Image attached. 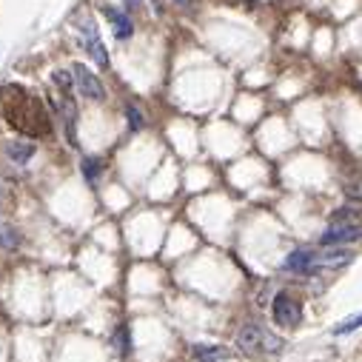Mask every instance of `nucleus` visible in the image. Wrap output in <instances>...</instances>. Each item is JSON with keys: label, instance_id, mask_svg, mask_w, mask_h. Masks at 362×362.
<instances>
[{"label": "nucleus", "instance_id": "nucleus-15", "mask_svg": "<svg viewBox=\"0 0 362 362\" xmlns=\"http://www.w3.org/2000/svg\"><path fill=\"white\" fill-rule=\"evenodd\" d=\"M114 346H117V351H120L123 357L131 351V334H128V328H126V326H120V328H117V334H114Z\"/></svg>", "mask_w": 362, "mask_h": 362}, {"label": "nucleus", "instance_id": "nucleus-10", "mask_svg": "<svg viewBox=\"0 0 362 362\" xmlns=\"http://www.w3.org/2000/svg\"><path fill=\"white\" fill-rule=\"evenodd\" d=\"M194 359L197 362H223L231 357V351H228L225 346H205V342H197V346L192 348Z\"/></svg>", "mask_w": 362, "mask_h": 362}, {"label": "nucleus", "instance_id": "nucleus-4", "mask_svg": "<svg viewBox=\"0 0 362 362\" xmlns=\"http://www.w3.org/2000/svg\"><path fill=\"white\" fill-rule=\"evenodd\" d=\"M71 74H74V86H78V91L83 94L86 100H94V103H103L106 100V86L100 83V78L89 66L74 63Z\"/></svg>", "mask_w": 362, "mask_h": 362}, {"label": "nucleus", "instance_id": "nucleus-9", "mask_svg": "<svg viewBox=\"0 0 362 362\" xmlns=\"http://www.w3.org/2000/svg\"><path fill=\"white\" fill-rule=\"evenodd\" d=\"M103 14L109 17V23L114 29V37L117 41H128L131 34H135V23H131V17L120 9H114V6H103Z\"/></svg>", "mask_w": 362, "mask_h": 362}, {"label": "nucleus", "instance_id": "nucleus-1", "mask_svg": "<svg viewBox=\"0 0 362 362\" xmlns=\"http://www.w3.org/2000/svg\"><path fill=\"white\" fill-rule=\"evenodd\" d=\"M52 80L57 86V91H60V120H63V131H66V140L69 146H78V103H74V74L57 69L52 74Z\"/></svg>", "mask_w": 362, "mask_h": 362}, {"label": "nucleus", "instance_id": "nucleus-11", "mask_svg": "<svg viewBox=\"0 0 362 362\" xmlns=\"http://www.w3.org/2000/svg\"><path fill=\"white\" fill-rule=\"evenodd\" d=\"M6 155H9V160H12L14 166H23V163L32 160L34 146H32V143H9V146H6Z\"/></svg>", "mask_w": 362, "mask_h": 362}, {"label": "nucleus", "instance_id": "nucleus-12", "mask_svg": "<svg viewBox=\"0 0 362 362\" xmlns=\"http://www.w3.org/2000/svg\"><path fill=\"white\" fill-rule=\"evenodd\" d=\"M0 245H3L6 251H14L17 245H21V237H17V231L12 225H6V223H0Z\"/></svg>", "mask_w": 362, "mask_h": 362}, {"label": "nucleus", "instance_id": "nucleus-14", "mask_svg": "<svg viewBox=\"0 0 362 362\" xmlns=\"http://www.w3.org/2000/svg\"><path fill=\"white\" fill-rule=\"evenodd\" d=\"M80 168H83V174H86L89 183H98V177H100V160L98 157H86Z\"/></svg>", "mask_w": 362, "mask_h": 362}, {"label": "nucleus", "instance_id": "nucleus-6", "mask_svg": "<svg viewBox=\"0 0 362 362\" xmlns=\"http://www.w3.org/2000/svg\"><path fill=\"white\" fill-rule=\"evenodd\" d=\"M271 314H274L277 326L294 328V326H299V319H302V306L291 294H277L274 297V306H271Z\"/></svg>", "mask_w": 362, "mask_h": 362}, {"label": "nucleus", "instance_id": "nucleus-7", "mask_svg": "<svg viewBox=\"0 0 362 362\" xmlns=\"http://www.w3.org/2000/svg\"><path fill=\"white\" fill-rule=\"evenodd\" d=\"M354 251H346L342 245H322V251H317V269H342V265L354 262Z\"/></svg>", "mask_w": 362, "mask_h": 362}, {"label": "nucleus", "instance_id": "nucleus-8", "mask_svg": "<svg viewBox=\"0 0 362 362\" xmlns=\"http://www.w3.org/2000/svg\"><path fill=\"white\" fill-rule=\"evenodd\" d=\"M285 271H294V274H311V271H317V251H308V249L291 251L289 260H285Z\"/></svg>", "mask_w": 362, "mask_h": 362}, {"label": "nucleus", "instance_id": "nucleus-2", "mask_svg": "<svg viewBox=\"0 0 362 362\" xmlns=\"http://www.w3.org/2000/svg\"><path fill=\"white\" fill-rule=\"evenodd\" d=\"M237 346L242 351H269V354H277L282 348V339H277L274 334H269L262 326H257V322H245V326L237 331Z\"/></svg>", "mask_w": 362, "mask_h": 362}, {"label": "nucleus", "instance_id": "nucleus-3", "mask_svg": "<svg viewBox=\"0 0 362 362\" xmlns=\"http://www.w3.org/2000/svg\"><path fill=\"white\" fill-rule=\"evenodd\" d=\"M80 46H83V52H86V54L91 57V60L100 66V69H109V66H111V60H109V52H106L103 41H100L98 23H94L91 17H86V21L80 23Z\"/></svg>", "mask_w": 362, "mask_h": 362}, {"label": "nucleus", "instance_id": "nucleus-18", "mask_svg": "<svg viewBox=\"0 0 362 362\" xmlns=\"http://www.w3.org/2000/svg\"><path fill=\"white\" fill-rule=\"evenodd\" d=\"M174 3H180V6H188V3H192V0H174Z\"/></svg>", "mask_w": 362, "mask_h": 362}, {"label": "nucleus", "instance_id": "nucleus-16", "mask_svg": "<svg viewBox=\"0 0 362 362\" xmlns=\"http://www.w3.org/2000/svg\"><path fill=\"white\" fill-rule=\"evenodd\" d=\"M126 117H128V128L131 131H140L143 128V114L137 111V106H128L126 109Z\"/></svg>", "mask_w": 362, "mask_h": 362}, {"label": "nucleus", "instance_id": "nucleus-17", "mask_svg": "<svg viewBox=\"0 0 362 362\" xmlns=\"http://www.w3.org/2000/svg\"><path fill=\"white\" fill-rule=\"evenodd\" d=\"M123 3H126L128 9H140V6H143V0H123Z\"/></svg>", "mask_w": 362, "mask_h": 362}, {"label": "nucleus", "instance_id": "nucleus-5", "mask_svg": "<svg viewBox=\"0 0 362 362\" xmlns=\"http://www.w3.org/2000/svg\"><path fill=\"white\" fill-rule=\"evenodd\" d=\"M362 240V225L354 220H334L328 225V231L319 237V245H346Z\"/></svg>", "mask_w": 362, "mask_h": 362}, {"label": "nucleus", "instance_id": "nucleus-13", "mask_svg": "<svg viewBox=\"0 0 362 362\" xmlns=\"http://www.w3.org/2000/svg\"><path fill=\"white\" fill-rule=\"evenodd\" d=\"M359 328H362V311L354 314V317H348L346 322H339V326L334 328V337H346V334H354V331H359Z\"/></svg>", "mask_w": 362, "mask_h": 362}]
</instances>
